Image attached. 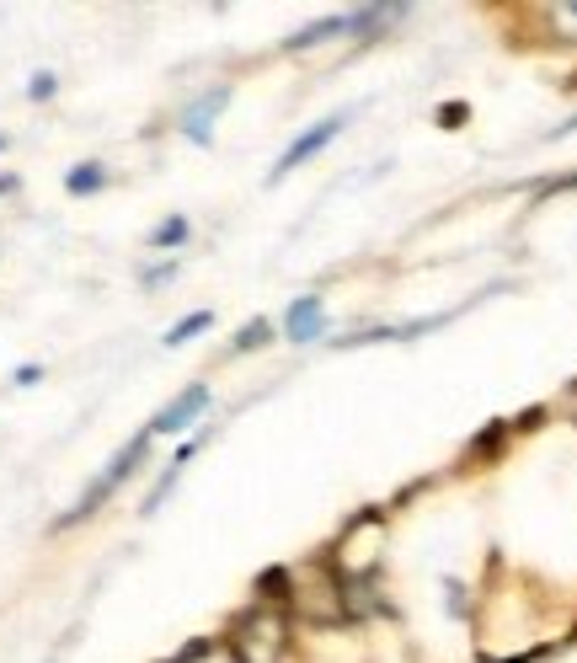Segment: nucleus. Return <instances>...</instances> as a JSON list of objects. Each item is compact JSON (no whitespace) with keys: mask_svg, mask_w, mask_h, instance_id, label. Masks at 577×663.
<instances>
[{"mask_svg":"<svg viewBox=\"0 0 577 663\" xmlns=\"http://www.w3.org/2000/svg\"><path fill=\"white\" fill-rule=\"evenodd\" d=\"M150 439H155V428H145V434H134L129 444H123V450H118L113 460H107V471H102L97 482H91V487L81 492V503H75L70 514L59 519V524H81V519H91V514H97V508H102V503L113 498V492H118V487L134 476V466H139V460H145V450H150Z\"/></svg>","mask_w":577,"mask_h":663,"instance_id":"nucleus-1","label":"nucleus"},{"mask_svg":"<svg viewBox=\"0 0 577 663\" xmlns=\"http://www.w3.org/2000/svg\"><path fill=\"white\" fill-rule=\"evenodd\" d=\"M236 663H278L284 653V615L273 610H252L246 621L236 626V642H230Z\"/></svg>","mask_w":577,"mask_h":663,"instance_id":"nucleus-2","label":"nucleus"},{"mask_svg":"<svg viewBox=\"0 0 577 663\" xmlns=\"http://www.w3.org/2000/svg\"><path fill=\"white\" fill-rule=\"evenodd\" d=\"M342 123H348V113H337V118H326V123H316V129H310V134H300V140H294V145L284 150V161H278V166H273V177H268V182H278V177H284V172H294V166H300L305 156H316V150H321V145H332V140H337V134H342Z\"/></svg>","mask_w":577,"mask_h":663,"instance_id":"nucleus-3","label":"nucleus"},{"mask_svg":"<svg viewBox=\"0 0 577 663\" xmlns=\"http://www.w3.org/2000/svg\"><path fill=\"white\" fill-rule=\"evenodd\" d=\"M204 407H209V385H187V391L177 396V402L155 412V418H150V428H155V434H182V428L193 423Z\"/></svg>","mask_w":577,"mask_h":663,"instance_id":"nucleus-4","label":"nucleus"},{"mask_svg":"<svg viewBox=\"0 0 577 663\" xmlns=\"http://www.w3.org/2000/svg\"><path fill=\"white\" fill-rule=\"evenodd\" d=\"M225 102H230V91H225V86H214V91H204V97L187 107V113H182V134H187V140L209 145V140H214V118L225 113Z\"/></svg>","mask_w":577,"mask_h":663,"instance_id":"nucleus-5","label":"nucleus"},{"mask_svg":"<svg viewBox=\"0 0 577 663\" xmlns=\"http://www.w3.org/2000/svg\"><path fill=\"white\" fill-rule=\"evenodd\" d=\"M316 327H321V300H316V295L294 300L289 316H284V332L294 337V343H310V337H316Z\"/></svg>","mask_w":577,"mask_h":663,"instance_id":"nucleus-6","label":"nucleus"},{"mask_svg":"<svg viewBox=\"0 0 577 663\" xmlns=\"http://www.w3.org/2000/svg\"><path fill=\"white\" fill-rule=\"evenodd\" d=\"M65 188H70L75 198L102 193V188H107V166H102V161H81V166H75V172L65 177Z\"/></svg>","mask_w":577,"mask_h":663,"instance_id":"nucleus-7","label":"nucleus"},{"mask_svg":"<svg viewBox=\"0 0 577 663\" xmlns=\"http://www.w3.org/2000/svg\"><path fill=\"white\" fill-rule=\"evenodd\" d=\"M209 327H214V316H209V311H193V316H182L177 327L161 337V343H166V348H182L187 337H198V332H209Z\"/></svg>","mask_w":577,"mask_h":663,"instance_id":"nucleus-8","label":"nucleus"},{"mask_svg":"<svg viewBox=\"0 0 577 663\" xmlns=\"http://www.w3.org/2000/svg\"><path fill=\"white\" fill-rule=\"evenodd\" d=\"M182 241H187V220H182V214H171V220L150 236V246H182Z\"/></svg>","mask_w":577,"mask_h":663,"instance_id":"nucleus-9","label":"nucleus"},{"mask_svg":"<svg viewBox=\"0 0 577 663\" xmlns=\"http://www.w3.org/2000/svg\"><path fill=\"white\" fill-rule=\"evenodd\" d=\"M268 321H252V327H246L241 337H236V353H252V348H262V343H268Z\"/></svg>","mask_w":577,"mask_h":663,"instance_id":"nucleus-10","label":"nucleus"},{"mask_svg":"<svg viewBox=\"0 0 577 663\" xmlns=\"http://www.w3.org/2000/svg\"><path fill=\"white\" fill-rule=\"evenodd\" d=\"M54 91H59V81H54L49 70H38V75H33V86H27V97H33V102H49Z\"/></svg>","mask_w":577,"mask_h":663,"instance_id":"nucleus-11","label":"nucleus"},{"mask_svg":"<svg viewBox=\"0 0 577 663\" xmlns=\"http://www.w3.org/2000/svg\"><path fill=\"white\" fill-rule=\"evenodd\" d=\"M38 375H43L38 364H22V369H17V375H11V380H17V385H38Z\"/></svg>","mask_w":577,"mask_h":663,"instance_id":"nucleus-12","label":"nucleus"},{"mask_svg":"<svg viewBox=\"0 0 577 663\" xmlns=\"http://www.w3.org/2000/svg\"><path fill=\"white\" fill-rule=\"evenodd\" d=\"M572 129H577V118H572V123H561V129H556V134H572ZM556 134H551V140H556Z\"/></svg>","mask_w":577,"mask_h":663,"instance_id":"nucleus-13","label":"nucleus"},{"mask_svg":"<svg viewBox=\"0 0 577 663\" xmlns=\"http://www.w3.org/2000/svg\"><path fill=\"white\" fill-rule=\"evenodd\" d=\"M561 17H572V22H577V6H561Z\"/></svg>","mask_w":577,"mask_h":663,"instance_id":"nucleus-14","label":"nucleus"},{"mask_svg":"<svg viewBox=\"0 0 577 663\" xmlns=\"http://www.w3.org/2000/svg\"><path fill=\"white\" fill-rule=\"evenodd\" d=\"M0 150H6V134H0Z\"/></svg>","mask_w":577,"mask_h":663,"instance_id":"nucleus-15","label":"nucleus"},{"mask_svg":"<svg viewBox=\"0 0 577 663\" xmlns=\"http://www.w3.org/2000/svg\"><path fill=\"white\" fill-rule=\"evenodd\" d=\"M49 663H54V658H49Z\"/></svg>","mask_w":577,"mask_h":663,"instance_id":"nucleus-16","label":"nucleus"}]
</instances>
